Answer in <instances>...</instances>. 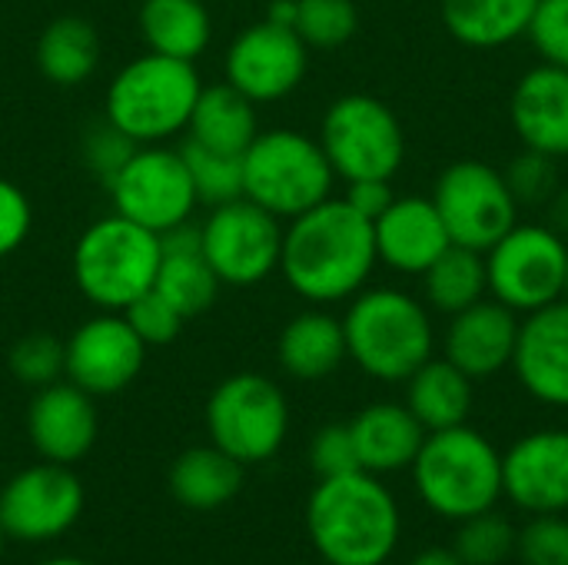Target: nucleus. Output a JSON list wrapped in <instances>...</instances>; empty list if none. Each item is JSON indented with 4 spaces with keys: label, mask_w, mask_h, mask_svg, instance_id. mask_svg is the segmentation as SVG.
Returning <instances> with one entry per match:
<instances>
[{
    "label": "nucleus",
    "mask_w": 568,
    "mask_h": 565,
    "mask_svg": "<svg viewBox=\"0 0 568 565\" xmlns=\"http://www.w3.org/2000/svg\"><path fill=\"white\" fill-rule=\"evenodd\" d=\"M10 373L23 386H50L63 376V340L50 333H27L10 346Z\"/></svg>",
    "instance_id": "obj_36"
},
{
    "label": "nucleus",
    "mask_w": 568,
    "mask_h": 565,
    "mask_svg": "<svg viewBox=\"0 0 568 565\" xmlns=\"http://www.w3.org/2000/svg\"><path fill=\"white\" fill-rule=\"evenodd\" d=\"M516 556L523 565H568L566 513L529 516L516 536Z\"/></svg>",
    "instance_id": "obj_37"
},
{
    "label": "nucleus",
    "mask_w": 568,
    "mask_h": 565,
    "mask_svg": "<svg viewBox=\"0 0 568 565\" xmlns=\"http://www.w3.org/2000/svg\"><path fill=\"white\" fill-rule=\"evenodd\" d=\"M256 103L250 97H243L236 87L213 83L203 87L190 117V140L223 150V153H246V147L256 140L260 127H256Z\"/></svg>",
    "instance_id": "obj_28"
},
{
    "label": "nucleus",
    "mask_w": 568,
    "mask_h": 565,
    "mask_svg": "<svg viewBox=\"0 0 568 565\" xmlns=\"http://www.w3.org/2000/svg\"><path fill=\"white\" fill-rule=\"evenodd\" d=\"M310 466L320 480H333V476H346V473L359 470V456H356L349 423H329L313 436Z\"/></svg>",
    "instance_id": "obj_40"
},
{
    "label": "nucleus",
    "mask_w": 568,
    "mask_h": 565,
    "mask_svg": "<svg viewBox=\"0 0 568 565\" xmlns=\"http://www.w3.org/2000/svg\"><path fill=\"white\" fill-rule=\"evenodd\" d=\"M160 270V236L120 213L90 223L73 246V283L97 306L123 313L153 290Z\"/></svg>",
    "instance_id": "obj_6"
},
{
    "label": "nucleus",
    "mask_w": 568,
    "mask_h": 565,
    "mask_svg": "<svg viewBox=\"0 0 568 565\" xmlns=\"http://www.w3.org/2000/svg\"><path fill=\"white\" fill-rule=\"evenodd\" d=\"M406 406L426 433L463 426L473 413V380L449 360H426L406 380Z\"/></svg>",
    "instance_id": "obj_26"
},
{
    "label": "nucleus",
    "mask_w": 568,
    "mask_h": 565,
    "mask_svg": "<svg viewBox=\"0 0 568 565\" xmlns=\"http://www.w3.org/2000/svg\"><path fill=\"white\" fill-rule=\"evenodd\" d=\"M519 340V320L516 310L506 303L479 300L459 313H453V323L446 330V360L459 366L469 380H489L499 370L513 366Z\"/></svg>",
    "instance_id": "obj_20"
},
{
    "label": "nucleus",
    "mask_w": 568,
    "mask_h": 565,
    "mask_svg": "<svg viewBox=\"0 0 568 565\" xmlns=\"http://www.w3.org/2000/svg\"><path fill=\"white\" fill-rule=\"evenodd\" d=\"M83 509V483L60 463H40L17 473L0 493L3 536L43 543L63 536Z\"/></svg>",
    "instance_id": "obj_15"
},
{
    "label": "nucleus",
    "mask_w": 568,
    "mask_h": 565,
    "mask_svg": "<svg viewBox=\"0 0 568 565\" xmlns=\"http://www.w3.org/2000/svg\"><path fill=\"white\" fill-rule=\"evenodd\" d=\"M200 90L203 80L190 60L146 50L110 80L103 117L133 143H166L190 127Z\"/></svg>",
    "instance_id": "obj_4"
},
{
    "label": "nucleus",
    "mask_w": 568,
    "mask_h": 565,
    "mask_svg": "<svg viewBox=\"0 0 568 565\" xmlns=\"http://www.w3.org/2000/svg\"><path fill=\"white\" fill-rule=\"evenodd\" d=\"M373 220L346 200H323L290 220L283 230L280 273L310 303H339L356 296L376 266Z\"/></svg>",
    "instance_id": "obj_1"
},
{
    "label": "nucleus",
    "mask_w": 568,
    "mask_h": 565,
    "mask_svg": "<svg viewBox=\"0 0 568 565\" xmlns=\"http://www.w3.org/2000/svg\"><path fill=\"white\" fill-rule=\"evenodd\" d=\"M516 536L519 529L509 523V516L486 509L456 526L449 549L466 565H503L516 556Z\"/></svg>",
    "instance_id": "obj_34"
},
{
    "label": "nucleus",
    "mask_w": 568,
    "mask_h": 565,
    "mask_svg": "<svg viewBox=\"0 0 568 565\" xmlns=\"http://www.w3.org/2000/svg\"><path fill=\"white\" fill-rule=\"evenodd\" d=\"M146 360V343L133 333L123 313L103 310L80 323L63 343V376L90 396H113L126 390Z\"/></svg>",
    "instance_id": "obj_16"
},
{
    "label": "nucleus",
    "mask_w": 568,
    "mask_h": 565,
    "mask_svg": "<svg viewBox=\"0 0 568 565\" xmlns=\"http://www.w3.org/2000/svg\"><path fill=\"white\" fill-rule=\"evenodd\" d=\"M359 27V13L353 0H296V23L293 30L303 37L306 47H339Z\"/></svg>",
    "instance_id": "obj_35"
},
{
    "label": "nucleus",
    "mask_w": 568,
    "mask_h": 565,
    "mask_svg": "<svg viewBox=\"0 0 568 565\" xmlns=\"http://www.w3.org/2000/svg\"><path fill=\"white\" fill-rule=\"evenodd\" d=\"M113 213L153 230L156 236L190 223L196 210V190L180 150L163 143H140L120 173L106 183Z\"/></svg>",
    "instance_id": "obj_10"
},
{
    "label": "nucleus",
    "mask_w": 568,
    "mask_h": 565,
    "mask_svg": "<svg viewBox=\"0 0 568 565\" xmlns=\"http://www.w3.org/2000/svg\"><path fill=\"white\" fill-rule=\"evenodd\" d=\"M243 490V463L220 446L186 450L170 470V493L190 509H220L233 503Z\"/></svg>",
    "instance_id": "obj_27"
},
{
    "label": "nucleus",
    "mask_w": 568,
    "mask_h": 565,
    "mask_svg": "<svg viewBox=\"0 0 568 565\" xmlns=\"http://www.w3.org/2000/svg\"><path fill=\"white\" fill-rule=\"evenodd\" d=\"M266 20L270 23H280V27H293L296 23V0H273Z\"/></svg>",
    "instance_id": "obj_46"
},
{
    "label": "nucleus",
    "mask_w": 568,
    "mask_h": 565,
    "mask_svg": "<svg viewBox=\"0 0 568 565\" xmlns=\"http://www.w3.org/2000/svg\"><path fill=\"white\" fill-rule=\"evenodd\" d=\"M100 63V37L93 23L80 17H60L47 23L37 43V67L57 87H77L90 80Z\"/></svg>",
    "instance_id": "obj_31"
},
{
    "label": "nucleus",
    "mask_w": 568,
    "mask_h": 565,
    "mask_svg": "<svg viewBox=\"0 0 568 565\" xmlns=\"http://www.w3.org/2000/svg\"><path fill=\"white\" fill-rule=\"evenodd\" d=\"M27 433H30L33 450L47 463L70 466L83 460L97 443L93 396L73 386L70 380L40 386L27 410Z\"/></svg>",
    "instance_id": "obj_18"
},
{
    "label": "nucleus",
    "mask_w": 568,
    "mask_h": 565,
    "mask_svg": "<svg viewBox=\"0 0 568 565\" xmlns=\"http://www.w3.org/2000/svg\"><path fill=\"white\" fill-rule=\"evenodd\" d=\"M513 196L519 203H542L552 190H556V167H552V157L546 153H536L529 150L526 157L513 160V170L506 176Z\"/></svg>",
    "instance_id": "obj_43"
},
{
    "label": "nucleus",
    "mask_w": 568,
    "mask_h": 565,
    "mask_svg": "<svg viewBox=\"0 0 568 565\" xmlns=\"http://www.w3.org/2000/svg\"><path fill=\"white\" fill-rule=\"evenodd\" d=\"M433 203L446 223L449 240L479 253L493 250L516 226L519 206L506 176L479 160H459L446 167L436 180Z\"/></svg>",
    "instance_id": "obj_11"
},
{
    "label": "nucleus",
    "mask_w": 568,
    "mask_h": 565,
    "mask_svg": "<svg viewBox=\"0 0 568 565\" xmlns=\"http://www.w3.org/2000/svg\"><path fill=\"white\" fill-rule=\"evenodd\" d=\"M310 57L306 43L293 27H280L260 20L233 37L223 73L226 83L236 87L253 103H273L290 97L306 77Z\"/></svg>",
    "instance_id": "obj_14"
},
{
    "label": "nucleus",
    "mask_w": 568,
    "mask_h": 565,
    "mask_svg": "<svg viewBox=\"0 0 568 565\" xmlns=\"http://www.w3.org/2000/svg\"><path fill=\"white\" fill-rule=\"evenodd\" d=\"M306 533L326 565H386L403 536V513L379 476L356 470L316 483Z\"/></svg>",
    "instance_id": "obj_2"
},
{
    "label": "nucleus",
    "mask_w": 568,
    "mask_h": 565,
    "mask_svg": "<svg viewBox=\"0 0 568 565\" xmlns=\"http://www.w3.org/2000/svg\"><path fill=\"white\" fill-rule=\"evenodd\" d=\"M186 173L193 180L196 200L206 206H223L243 196V153H223L186 137L180 147Z\"/></svg>",
    "instance_id": "obj_33"
},
{
    "label": "nucleus",
    "mask_w": 568,
    "mask_h": 565,
    "mask_svg": "<svg viewBox=\"0 0 568 565\" xmlns=\"http://www.w3.org/2000/svg\"><path fill=\"white\" fill-rule=\"evenodd\" d=\"M373 236L376 256L399 273H426L453 243L436 203L423 196L393 200L373 220Z\"/></svg>",
    "instance_id": "obj_21"
},
{
    "label": "nucleus",
    "mask_w": 568,
    "mask_h": 565,
    "mask_svg": "<svg viewBox=\"0 0 568 565\" xmlns=\"http://www.w3.org/2000/svg\"><path fill=\"white\" fill-rule=\"evenodd\" d=\"M409 470L423 506L449 523L496 509L503 500V453L466 423L426 433Z\"/></svg>",
    "instance_id": "obj_3"
},
{
    "label": "nucleus",
    "mask_w": 568,
    "mask_h": 565,
    "mask_svg": "<svg viewBox=\"0 0 568 565\" xmlns=\"http://www.w3.org/2000/svg\"><path fill=\"white\" fill-rule=\"evenodd\" d=\"M30 226H33V206L27 193L0 176V260L27 243Z\"/></svg>",
    "instance_id": "obj_42"
},
{
    "label": "nucleus",
    "mask_w": 568,
    "mask_h": 565,
    "mask_svg": "<svg viewBox=\"0 0 568 565\" xmlns=\"http://www.w3.org/2000/svg\"><path fill=\"white\" fill-rule=\"evenodd\" d=\"M489 290L499 303L516 313L542 310L562 300L566 290L568 246L549 226H513L493 250H486Z\"/></svg>",
    "instance_id": "obj_13"
},
{
    "label": "nucleus",
    "mask_w": 568,
    "mask_h": 565,
    "mask_svg": "<svg viewBox=\"0 0 568 565\" xmlns=\"http://www.w3.org/2000/svg\"><path fill=\"white\" fill-rule=\"evenodd\" d=\"M40 565H90V563H83V559H47V563H40Z\"/></svg>",
    "instance_id": "obj_47"
},
{
    "label": "nucleus",
    "mask_w": 568,
    "mask_h": 565,
    "mask_svg": "<svg viewBox=\"0 0 568 565\" xmlns=\"http://www.w3.org/2000/svg\"><path fill=\"white\" fill-rule=\"evenodd\" d=\"M140 30L153 53L196 60L213 37V20L203 0H143Z\"/></svg>",
    "instance_id": "obj_29"
},
{
    "label": "nucleus",
    "mask_w": 568,
    "mask_h": 565,
    "mask_svg": "<svg viewBox=\"0 0 568 565\" xmlns=\"http://www.w3.org/2000/svg\"><path fill=\"white\" fill-rule=\"evenodd\" d=\"M406 565H466L453 549H439V546H429L423 553H416Z\"/></svg>",
    "instance_id": "obj_45"
},
{
    "label": "nucleus",
    "mask_w": 568,
    "mask_h": 565,
    "mask_svg": "<svg viewBox=\"0 0 568 565\" xmlns=\"http://www.w3.org/2000/svg\"><path fill=\"white\" fill-rule=\"evenodd\" d=\"M539 0H443L449 33L469 47H503L523 37Z\"/></svg>",
    "instance_id": "obj_30"
},
{
    "label": "nucleus",
    "mask_w": 568,
    "mask_h": 565,
    "mask_svg": "<svg viewBox=\"0 0 568 565\" xmlns=\"http://www.w3.org/2000/svg\"><path fill=\"white\" fill-rule=\"evenodd\" d=\"M200 246L220 283L256 286L280 270L283 226L280 216L240 196L210 210L200 223Z\"/></svg>",
    "instance_id": "obj_12"
},
{
    "label": "nucleus",
    "mask_w": 568,
    "mask_h": 565,
    "mask_svg": "<svg viewBox=\"0 0 568 565\" xmlns=\"http://www.w3.org/2000/svg\"><path fill=\"white\" fill-rule=\"evenodd\" d=\"M349 433L356 443L359 470L373 476L409 470L426 440L423 423L409 413L406 403H373L359 410L349 420Z\"/></svg>",
    "instance_id": "obj_24"
},
{
    "label": "nucleus",
    "mask_w": 568,
    "mask_h": 565,
    "mask_svg": "<svg viewBox=\"0 0 568 565\" xmlns=\"http://www.w3.org/2000/svg\"><path fill=\"white\" fill-rule=\"evenodd\" d=\"M333 167L320 140L300 130H266L243 153V196L280 220L329 200Z\"/></svg>",
    "instance_id": "obj_7"
},
{
    "label": "nucleus",
    "mask_w": 568,
    "mask_h": 565,
    "mask_svg": "<svg viewBox=\"0 0 568 565\" xmlns=\"http://www.w3.org/2000/svg\"><path fill=\"white\" fill-rule=\"evenodd\" d=\"M346 356L383 383H406L433 356V323L426 310L399 290L359 293L343 320Z\"/></svg>",
    "instance_id": "obj_5"
},
{
    "label": "nucleus",
    "mask_w": 568,
    "mask_h": 565,
    "mask_svg": "<svg viewBox=\"0 0 568 565\" xmlns=\"http://www.w3.org/2000/svg\"><path fill=\"white\" fill-rule=\"evenodd\" d=\"M562 296L568 300V263H566V290H562Z\"/></svg>",
    "instance_id": "obj_48"
},
{
    "label": "nucleus",
    "mask_w": 568,
    "mask_h": 565,
    "mask_svg": "<svg viewBox=\"0 0 568 565\" xmlns=\"http://www.w3.org/2000/svg\"><path fill=\"white\" fill-rule=\"evenodd\" d=\"M220 276L203 256L200 246V226L180 223L166 233H160V270L153 290L176 306L186 320L206 313L220 296Z\"/></svg>",
    "instance_id": "obj_23"
},
{
    "label": "nucleus",
    "mask_w": 568,
    "mask_h": 565,
    "mask_svg": "<svg viewBox=\"0 0 568 565\" xmlns=\"http://www.w3.org/2000/svg\"><path fill=\"white\" fill-rule=\"evenodd\" d=\"M513 127L523 143L546 157H568V70L542 63L513 93Z\"/></svg>",
    "instance_id": "obj_22"
},
{
    "label": "nucleus",
    "mask_w": 568,
    "mask_h": 565,
    "mask_svg": "<svg viewBox=\"0 0 568 565\" xmlns=\"http://www.w3.org/2000/svg\"><path fill=\"white\" fill-rule=\"evenodd\" d=\"M546 63L568 70V0H539L526 30Z\"/></svg>",
    "instance_id": "obj_41"
},
{
    "label": "nucleus",
    "mask_w": 568,
    "mask_h": 565,
    "mask_svg": "<svg viewBox=\"0 0 568 565\" xmlns=\"http://www.w3.org/2000/svg\"><path fill=\"white\" fill-rule=\"evenodd\" d=\"M276 356H280V366L293 380L316 383V380L333 376L346 360L343 320H336L323 310H306V313L293 316L280 333Z\"/></svg>",
    "instance_id": "obj_25"
},
{
    "label": "nucleus",
    "mask_w": 568,
    "mask_h": 565,
    "mask_svg": "<svg viewBox=\"0 0 568 565\" xmlns=\"http://www.w3.org/2000/svg\"><path fill=\"white\" fill-rule=\"evenodd\" d=\"M0 553H3V529H0Z\"/></svg>",
    "instance_id": "obj_49"
},
{
    "label": "nucleus",
    "mask_w": 568,
    "mask_h": 565,
    "mask_svg": "<svg viewBox=\"0 0 568 565\" xmlns=\"http://www.w3.org/2000/svg\"><path fill=\"white\" fill-rule=\"evenodd\" d=\"M140 143H133L120 127H113L106 117L100 120V123H93L87 133H83V160H87V167L103 180V183H110L116 173H120V167L130 160V153L136 150Z\"/></svg>",
    "instance_id": "obj_39"
},
{
    "label": "nucleus",
    "mask_w": 568,
    "mask_h": 565,
    "mask_svg": "<svg viewBox=\"0 0 568 565\" xmlns=\"http://www.w3.org/2000/svg\"><path fill=\"white\" fill-rule=\"evenodd\" d=\"M320 147L336 176L353 180H393L403 163L406 143L396 113L366 93L339 97L320 127Z\"/></svg>",
    "instance_id": "obj_9"
},
{
    "label": "nucleus",
    "mask_w": 568,
    "mask_h": 565,
    "mask_svg": "<svg viewBox=\"0 0 568 565\" xmlns=\"http://www.w3.org/2000/svg\"><path fill=\"white\" fill-rule=\"evenodd\" d=\"M513 366L529 396L546 406H568V300L532 310L519 323Z\"/></svg>",
    "instance_id": "obj_19"
},
{
    "label": "nucleus",
    "mask_w": 568,
    "mask_h": 565,
    "mask_svg": "<svg viewBox=\"0 0 568 565\" xmlns=\"http://www.w3.org/2000/svg\"><path fill=\"white\" fill-rule=\"evenodd\" d=\"M210 443L240 460L266 463L280 453L290 433V406L283 390L260 373H236L223 380L206 403Z\"/></svg>",
    "instance_id": "obj_8"
},
{
    "label": "nucleus",
    "mask_w": 568,
    "mask_h": 565,
    "mask_svg": "<svg viewBox=\"0 0 568 565\" xmlns=\"http://www.w3.org/2000/svg\"><path fill=\"white\" fill-rule=\"evenodd\" d=\"M123 320L133 326V333L146 343V346H166L180 336L186 316L170 306L156 290H146L143 296H136L126 310H123Z\"/></svg>",
    "instance_id": "obj_38"
},
{
    "label": "nucleus",
    "mask_w": 568,
    "mask_h": 565,
    "mask_svg": "<svg viewBox=\"0 0 568 565\" xmlns=\"http://www.w3.org/2000/svg\"><path fill=\"white\" fill-rule=\"evenodd\" d=\"M503 496L526 516L568 513V433L539 430L503 453Z\"/></svg>",
    "instance_id": "obj_17"
},
{
    "label": "nucleus",
    "mask_w": 568,
    "mask_h": 565,
    "mask_svg": "<svg viewBox=\"0 0 568 565\" xmlns=\"http://www.w3.org/2000/svg\"><path fill=\"white\" fill-rule=\"evenodd\" d=\"M343 200H346L359 216L376 220L396 196H393V190H389V180H353Z\"/></svg>",
    "instance_id": "obj_44"
},
{
    "label": "nucleus",
    "mask_w": 568,
    "mask_h": 565,
    "mask_svg": "<svg viewBox=\"0 0 568 565\" xmlns=\"http://www.w3.org/2000/svg\"><path fill=\"white\" fill-rule=\"evenodd\" d=\"M426 276V296L443 313H459L473 303H479L489 290L486 260L479 250L449 243L439 260L423 273Z\"/></svg>",
    "instance_id": "obj_32"
}]
</instances>
